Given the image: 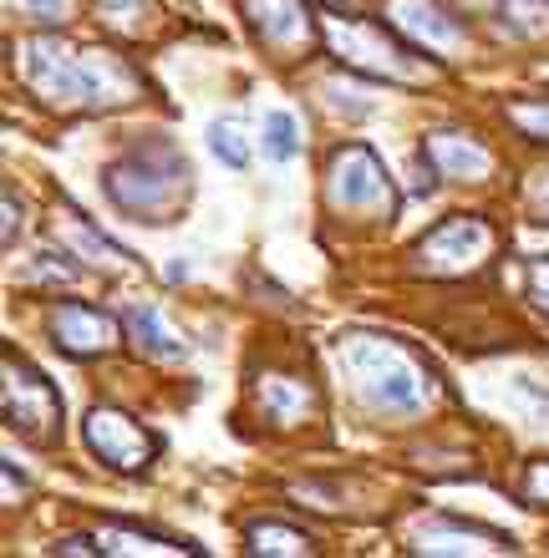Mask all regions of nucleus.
<instances>
[{
	"label": "nucleus",
	"instance_id": "nucleus-1",
	"mask_svg": "<svg viewBox=\"0 0 549 558\" xmlns=\"http://www.w3.org/2000/svg\"><path fill=\"white\" fill-rule=\"evenodd\" d=\"M21 72H26V87L57 112H107V107L133 102L143 92L138 72L118 51L67 46L57 36L31 41L26 57H21Z\"/></svg>",
	"mask_w": 549,
	"mask_h": 558
},
{
	"label": "nucleus",
	"instance_id": "nucleus-2",
	"mask_svg": "<svg viewBox=\"0 0 549 558\" xmlns=\"http://www.w3.org/2000/svg\"><path fill=\"white\" fill-rule=\"evenodd\" d=\"M336 355H342L346 376H351V391L367 401L371 412L386 416H417L428 407V371L417 366V355L402 345V340L371 336V330H351V336L336 340Z\"/></svg>",
	"mask_w": 549,
	"mask_h": 558
},
{
	"label": "nucleus",
	"instance_id": "nucleus-3",
	"mask_svg": "<svg viewBox=\"0 0 549 558\" xmlns=\"http://www.w3.org/2000/svg\"><path fill=\"white\" fill-rule=\"evenodd\" d=\"M107 198L118 214L138 223H158L189 198V162L168 137H138L112 168H107Z\"/></svg>",
	"mask_w": 549,
	"mask_h": 558
},
{
	"label": "nucleus",
	"instance_id": "nucleus-4",
	"mask_svg": "<svg viewBox=\"0 0 549 558\" xmlns=\"http://www.w3.org/2000/svg\"><path fill=\"white\" fill-rule=\"evenodd\" d=\"M493 254H499V229L484 214H453V219L432 223L407 259H413V275L422 279H463L489 265Z\"/></svg>",
	"mask_w": 549,
	"mask_h": 558
},
{
	"label": "nucleus",
	"instance_id": "nucleus-5",
	"mask_svg": "<svg viewBox=\"0 0 549 558\" xmlns=\"http://www.w3.org/2000/svg\"><path fill=\"white\" fill-rule=\"evenodd\" d=\"M321 36L336 46V57L361 76H377V82H402V87H413V82H428V66H417L413 51L397 41V36H386L377 31L371 21H336L326 15L321 21Z\"/></svg>",
	"mask_w": 549,
	"mask_h": 558
},
{
	"label": "nucleus",
	"instance_id": "nucleus-6",
	"mask_svg": "<svg viewBox=\"0 0 549 558\" xmlns=\"http://www.w3.org/2000/svg\"><path fill=\"white\" fill-rule=\"evenodd\" d=\"M326 204L342 208V214H357V219H392L397 189H392V178H386L371 147L346 143L326 162Z\"/></svg>",
	"mask_w": 549,
	"mask_h": 558
},
{
	"label": "nucleus",
	"instance_id": "nucleus-7",
	"mask_svg": "<svg viewBox=\"0 0 549 558\" xmlns=\"http://www.w3.org/2000/svg\"><path fill=\"white\" fill-rule=\"evenodd\" d=\"M0 416L11 432L36 441H51L61 432V401L36 366H26L15 351H5V381H0Z\"/></svg>",
	"mask_w": 549,
	"mask_h": 558
},
{
	"label": "nucleus",
	"instance_id": "nucleus-8",
	"mask_svg": "<svg viewBox=\"0 0 549 558\" xmlns=\"http://www.w3.org/2000/svg\"><path fill=\"white\" fill-rule=\"evenodd\" d=\"M239 5H244V21H250V31L260 36V46L275 51L281 61L311 57L315 46L326 41V36H321V21H315V11L306 0H239Z\"/></svg>",
	"mask_w": 549,
	"mask_h": 558
},
{
	"label": "nucleus",
	"instance_id": "nucleus-9",
	"mask_svg": "<svg viewBox=\"0 0 549 558\" xmlns=\"http://www.w3.org/2000/svg\"><path fill=\"white\" fill-rule=\"evenodd\" d=\"M82 441H87V452L97 457V462H107L112 472H128V477L148 468L153 452H158V441H153L128 412H118V407H97V412H87V422H82Z\"/></svg>",
	"mask_w": 549,
	"mask_h": 558
},
{
	"label": "nucleus",
	"instance_id": "nucleus-10",
	"mask_svg": "<svg viewBox=\"0 0 549 558\" xmlns=\"http://www.w3.org/2000/svg\"><path fill=\"white\" fill-rule=\"evenodd\" d=\"M46 336L57 340V351L76 355V361H92L118 345V320L107 310L87 305V300H57L46 310Z\"/></svg>",
	"mask_w": 549,
	"mask_h": 558
},
{
	"label": "nucleus",
	"instance_id": "nucleus-11",
	"mask_svg": "<svg viewBox=\"0 0 549 558\" xmlns=\"http://www.w3.org/2000/svg\"><path fill=\"white\" fill-rule=\"evenodd\" d=\"M386 21L402 41L422 46V51H458L468 41V31L443 0H392L386 5Z\"/></svg>",
	"mask_w": 549,
	"mask_h": 558
},
{
	"label": "nucleus",
	"instance_id": "nucleus-12",
	"mask_svg": "<svg viewBox=\"0 0 549 558\" xmlns=\"http://www.w3.org/2000/svg\"><path fill=\"white\" fill-rule=\"evenodd\" d=\"M417 554H509L504 533L484 529V523H458V518H428L413 529Z\"/></svg>",
	"mask_w": 549,
	"mask_h": 558
},
{
	"label": "nucleus",
	"instance_id": "nucleus-13",
	"mask_svg": "<svg viewBox=\"0 0 549 558\" xmlns=\"http://www.w3.org/2000/svg\"><path fill=\"white\" fill-rule=\"evenodd\" d=\"M428 162H432V173L447 178V183H478V178H489L493 153L468 133H432Z\"/></svg>",
	"mask_w": 549,
	"mask_h": 558
},
{
	"label": "nucleus",
	"instance_id": "nucleus-14",
	"mask_svg": "<svg viewBox=\"0 0 549 558\" xmlns=\"http://www.w3.org/2000/svg\"><path fill=\"white\" fill-rule=\"evenodd\" d=\"M254 401H260L270 426H306L315 416V391L306 381H296V376H260Z\"/></svg>",
	"mask_w": 549,
	"mask_h": 558
},
{
	"label": "nucleus",
	"instance_id": "nucleus-15",
	"mask_svg": "<svg viewBox=\"0 0 549 558\" xmlns=\"http://www.w3.org/2000/svg\"><path fill=\"white\" fill-rule=\"evenodd\" d=\"M122 336L133 340L143 355H153V361H183V355H189V345L168 330V320L153 305H128L122 310Z\"/></svg>",
	"mask_w": 549,
	"mask_h": 558
},
{
	"label": "nucleus",
	"instance_id": "nucleus-16",
	"mask_svg": "<svg viewBox=\"0 0 549 558\" xmlns=\"http://www.w3.org/2000/svg\"><path fill=\"white\" fill-rule=\"evenodd\" d=\"M244 544H250V554H260V558H275V554L306 558V554H315L311 538H306L300 529H285V523H250V529H244Z\"/></svg>",
	"mask_w": 549,
	"mask_h": 558
},
{
	"label": "nucleus",
	"instance_id": "nucleus-17",
	"mask_svg": "<svg viewBox=\"0 0 549 558\" xmlns=\"http://www.w3.org/2000/svg\"><path fill=\"white\" fill-rule=\"evenodd\" d=\"M260 147H265L270 162H290L300 153V122L296 112H285V107H275V112H265V137H260Z\"/></svg>",
	"mask_w": 549,
	"mask_h": 558
},
{
	"label": "nucleus",
	"instance_id": "nucleus-18",
	"mask_svg": "<svg viewBox=\"0 0 549 558\" xmlns=\"http://www.w3.org/2000/svg\"><path fill=\"white\" fill-rule=\"evenodd\" d=\"M208 153H214L229 173H244V168H250V143H244V133H239L229 118H219L208 128Z\"/></svg>",
	"mask_w": 549,
	"mask_h": 558
},
{
	"label": "nucleus",
	"instance_id": "nucleus-19",
	"mask_svg": "<svg viewBox=\"0 0 549 558\" xmlns=\"http://www.w3.org/2000/svg\"><path fill=\"white\" fill-rule=\"evenodd\" d=\"M92 11L103 15L107 26L128 31V36H143L153 21V0H92Z\"/></svg>",
	"mask_w": 549,
	"mask_h": 558
},
{
	"label": "nucleus",
	"instance_id": "nucleus-20",
	"mask_svg": "<svg viewBox=\"0 0 549 558\" xmlns=\"http://www.w3.org/2000/svg\"><path fill=\"white\" fill-rule=\"evenodd\" d=\"M504 118L520 128L529 143H545L549 147V97H529V102H509Z\"/></svg>",
	"mask_w": 549,
	"mask_h": 558
},
{
	"label": "nucleus",
	"instance_id": "nucleus-21",
	"mask_svg": "<svg viewBox=\"0 0 549 558\" xmlns=\"http://www.w3.org/2000/svg\"><path fill=\"white\" fill-rule=\"evenodd\" d=\"M103 548H107V554H128V548H143V554H189V548H179V544H164V538H148V533H128V529L107 533Z\"/></svg>",
	"mask_w": 549,
	"mask_h": 558
},
{
	"label": "nucleus",
	"instance_id": "nucleus-22",
	"mask_svg": "<svg viewBox=\"0 0 549 558\" xmlns=\"http://www.w3.org/2000/svg\"><path fill=\"white\" fill-rule=\"evenodd\" d=\"M76 259H67V254H41L36 265H31V284H76Z\"/></svg>",
	"mask_w": 549,
	"mask_h": 558
},
{
	"label": "nucleus",
	"instance_id": "nucleus-23",
	"mask_svg": "<svg viewBox=\"0 0 549 558\" xmlns=\"http://www.w3.org/2000/svg\"><path fill=\"white\" fill-rule=\"evenodd\" d=\"M326 97H331V107H336V112H346V118H367L371 107H377V102H367V97L357 102V82H351V76H331Z\"/></svg>",
	"mask_w": 549,
	"mask_h": 558
},
{
	"label": "nucleus",
	"instance_id": "nucleus-24",
	"mask_svg": "<svg viewBox=\"0 0 549 558\" xmlns=\"http://www.w3.org/2000/svg\"><path fill=\"white\" fill-rule=\"evenodd\" d=\"M514 401H520V412L535 426H549V391L539 381H520L514 386Z\"/></svg>",
	"mask_w": 549,
	"mask_h": 558
},
{
	"label": "nucleus",
	"instance_id": "nucleus-25",
	"mask_svg": "<svg viewBox=\"0 0 549 558\" xmlns=\"http://www.w3.org/2000/svg\"><path fill=\"white\" fill-rule=\"evenodd\" d=\"M520 493L535 502V508H549V457H545V462H529V468H524Z\"/></svg>",
	"mask_w": 549,
	"mask_h": 558
},
{
	"label": "nucleus",
	"instance_id": "nucleus-26",
	"mask_svg": "<svg viewBox=\"0 0 549 558\" xmlns=\"http://www.w3.org/2000/svg\"><path fill=\"white\" fill-rule=\"evenodd\" d=\"M524 284H529V300H535V310H545V315H549V254H539L535 265L524 269Z\"/></svg>",
	"mask_w": 549,
	"mask_h": 558
},
{
	"label": "nucleus",
	"instance_id": "nucleus-27",
	"mask_svg": "<svg viewBox=\"0 0 549 558\" xmlns=\"http://www.w3.org/2000/svg\"><path fill=\"white\" fill-rule=\"evenodd\" d=\"M36 21V26H61L67 21V0H11Z\"/></svg>",
	"mask_w": 549,
	"mask_h": 558
},
{
	"label": "nucleus",
	"instance_id": "nucleus-28",
	"mask_svg": "<svg viewBox=\"0 0 549 558\" xmlns=\"http://www.w3.org/2000/svg\"><path fill=\"white\" fill-rule=\"evenodd\" d=\"M15 234H21V193L5 189V250L15 244Z\"/></svg>",
	"mask_w": 549,
	"mask_h": 558
},
{
	"label": "nucleus",
	"instance_id": "nucleus-29",
	"mask_svg": "<svg viewBox=\"0 0 549 558\" xmlns=\"http://www.w3.org/2000/svg\"><path fill=\"white\" fill-rule=\"evenodd\" d=\"M51 554H103V544H87V538H61V544H51Z\"/></svg>",
	"mask_w": 549,
	"mask_h": 558
},
{
	"label": "nucleus",
	"instance_id": "nucleus-30",
	"mask_svg": "<svg viewBox=\"0 0 549 558\" xmlns=\"http://www.w3.org/2000/svg\"><path fill=\"white\" fill-rule=\"evenodd\" d=\"M539 214H545V219H549V183H545V189H539Z\"/></svg>",
	"mask_w": 549,
	"mask_h": 558
}]
</instances>
